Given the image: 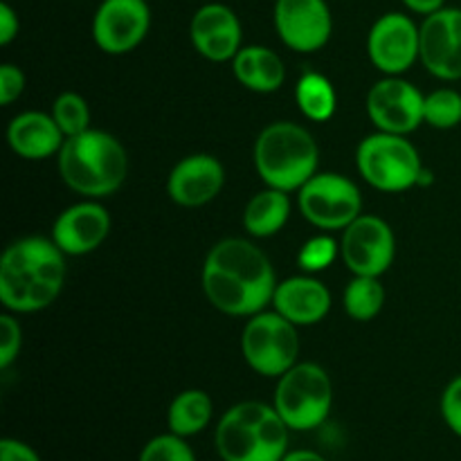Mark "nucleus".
I'll use <instances>...</instances> for the list:
<instances>
[{"mask_svg": "<svg viewBox=\"0 0 461 461\" xmlns=\"http://www.w3.org/2000/svg\"><path fill=\"white\" fill-rule=\"evenodd\" d=\"M214 414V405L207 392L203 390H185L171 401L169 412H167V423L169 432L178 437H194L205 430Z\"/></svg>", "mask_w": 461, "mask_h": 461, "instance_id": "obj_23", "label": "nucleus"}, {"mask_svg": "<svg viewBox=\"0 0 461 461\" xmlns=\"http://www.w3.org/2000/svg\"><path fill=\"white\" fill-rule=\"evenodd\" d=\"M367 54L387 77H399L421 54V30L408 14H383L367 36Z\"/></svg>", "mask_w": 461, "mask_h": 461, "instance_id": "obj_10", "label": "nucleus"}, {"mask_svg": "<svg viewBox=\"0 0 461 461\" xmlns=\"http://www.w3.org/2000/svg\"><path fill=\"white\" fill-rule=\"evenodd\" d=\"M423 122L432 129L448 131L461 124V93L453 88H439L426 95L423 102Z\"/></svg>", "mask_w": 461, "mask_h": 461, "instance_id": "obj_26", "label": "nucleus"}, {"mask_svg": "<svg viewBox=\"0 0 461 461\" xmlns=\"http://www.w3.org/2000/svg\"><path fill=\"white\" fill-rule=\"evenodd\" d=\"M277 279L264 250L246 239H223L203 264V291L225 315L252 318L273 302Z\"/></svg>", "mask_w": 461, "mask_h": 461, "instance_id": "obj_1", "label": "nucleus"}, {"mask_svg": "<svg viewBox=\"0 0 461 461\" xmlns=\"http://www.w3.org/2000/svg\"><path fill=\"white\" fill-rule=\"evenodd\" d=\"M7 142L12 151L25 160H45L61 151L66 135L61 133L52 115L27 111L9 122Z\"/></svg>", "mask_w": 461, "mask_h": 461, "instance_id": "obj_20", "label": "nucleus"}, {"mask_svg": "<svg viewBox=\"0 0 461 461\" xmlns=\"http://www.w3.org/2000/svg\"><path fill=\"white\" fill-rule=\"evenodd\" d=\"M52 117L66 138H75L90 129L88 102L77 93L59 95L52 104Z\"/></svg>", "mask_w": 461, "mask_h": 461, "instance_id": "obj_27", "label": "nucleus"}, {"mask_svg": "<svg viewBox=\"0 0 461 461\" xmlns=\"http://www.w3.org/2000/svg\"><path fill=\"white\" fill-rule=\"evenodd\" d=\"M138 461H196V455L185 437L169 432V435L153 437L142 448Z\"/></svg>", "mask_w": 461, "mask_h": 461, "instance_id": "obj_28", "label": "nucleus"}, {"mask_svg": "<svg viewBox=\"0 0 461 461\" xmlns=\"http://www.w3.org/2000/svg\"><path fill=\"white\" fill-rule=\"evenodd\" d=\"M338 257V243L333 241L327 234H320V237L309 239V241L302 246L300 255H297V264L302 266V270L306 273H320V270L329 268V266L336 261Z\"/></svg>", "mask_w": 461, "mask_h": 461, "instance_id": "obj_29", "label": "nucleus"}, {"mask_svg": "<svg viewBox=\"0 0 461 461\" xmlns=\"http://www.w3.org/2000/svg\"><path fill=\"white\" fill-rule=\"evenodd\" d=\"M21 23H18V14L9 3H0V45H9L18 36Z\"/></svg>", "mask_w": 461, "mask_h": 461, "instance_id": "obj_34", "label": "nucleus"}, {"mask_svg": "<svg viewBox=\"0 0 461 461\" xmlns=\"http://www.w3.org/2000/svg\"><path fill=\"white\" fill-rule=\"evenodd\" d=\"M282 461H327L320 453L313 450H288Z\"/></svg>", "mask_w": 461, "mask_h": 461, "instance_id": "obj_36", "label": "nucleus"}, {"mask_svg": "<svg viewBox=\"0 0 461 461\" xmlns=\"http://www.w3.org/2000/svg\"><path fill=\"white\" fill-rule=\"evenodd\" d=\"M421 54L426 70L441 81L461 79V9L444 7L423 18Z\"/></svg>", "mask_w": 461, "mask_h": 461, "instance_id": "obj_15", "label": "nucleus"}, {"mask_svg": "<svg viewBox=\"0 0 461 461\" xmlns=\"http://www.w3.org/2000/svg\"><path fill=\"white\" fill-rule=\"evenodd\" d=\"M23 342V329L14 315H0V369H7L18 358Z\"/></svg>", "mask_w": 461, "mask_h": 461, "instance_id": "obj_30", "label": "nucleus"}, {"mask_svg": "<svg viewBox=\"0 0 461 461\" xmlns=\"http://www.w3.org/2000/svg\"><path fill=\"white\" fill-rule=\"evenodd\" d=\"M273 405L291 430H315L331 412V378L320 365L295 363L279 376Z\"/></svg>", "mask_w": 461, "mask_h": 461, "instance_id": "obj_6", "label": "nucleus"}, {"mask_svg": "<svg viewBox=\"0 0 461 461\" xmlns=\"http://www.w3.org/2000/svg\"><path fill=\"white\" fill-rule=\"evenodd\" d=\"M273 18L282 43L295 52H318L331 39L333 18L327 0H277Z\"/></svg>", "mask_w": 461, "mask_h": 461, "instance_id": "obj_14", "label": "nucleus"}, {"mask_svg": "<svg viewBox=\"0 0 461 461\" xmlns=\"http://www.w3.org/2000/svg\"><path fill=\"white\" fill-rule=\"evenodd\" d=\"M223 183V165L210 153H194L171 169L167 192L176 205L201 207L219 196Z\"/></svg>", "mask_w": 461, "mask_h": 461, "instance_id": "obj_18", "label": "nucleus"}, {"mask_svg": "<svg viewBox=\"0 0 461 461\" xmlns=\"http://www.w3.org/2000/svg\"><path fill=\"white\" fill-rule=\"evenodd\" d=\"M295 102L300 106L302 115L313 122L331 120L336 113V90L331 81L320 72H306L295 88Z\"/></svg>", "mask_w": 461, "mask_h": 461, "instance_id": "obj_24", "label": "nucleus"}, {"mask_svg": "<svg viewBox=\"0 0 461 461\" xmlns=\"http://www.w3.org/2000/svg\"><path fill=\"white\" fill-rule=\"evenodd\" d=\"M426 95L401 77L376 81L367 95V115L383 133L408 135L423 124Z\"/></svg>", "mask_w": 461, "mask_h": 461, "instance_id": "obj_12", "label": "nucleus"}, {"mask_svg": "<svg viewBox=\"0 0 461 461\" xmlns=\"http://www.w3.org/2000/svg\"><path fill=\"white\" fill-rule=\"evenodd\" d=\"M300 212L320 230H345L363 212V196L354 180L340 174H315L297 194Z\"/></svg>", "mask_w": 461, "mask_h": 461, "instance_id": "obj_9", "label": "nucleus"}, {"mask_svg": "<svg viewBox=\"0 0 461 461\" xmlns=\"http://www.w3.org/2000/svg\"><path fill=\"white\" fill-rule=\"evenodd\" d=\"M288 432L275 405L243 401L221 417L214 444L223 461H282Z\"/></svg>", "mask_w": 461, "mask_h": 461, "instance_id": "obj_4", "label": "nucleus"}, {"mask_svg": "<svg viewBox=\"0 0 461 461\" xmlns=\"http://www.w3.org/2000/svg\"><path fill=\"white\" fill-rule=\"evenodd\" d=\"M403 5L410 12L421 14V16H430V14L446 7V0H403Z\"/></svg>", "mask_w": 461, "mask_h": 461, "instance_id": "obj_35", "label": "nucleus"}, {"mask_svg": "<svg viewBox=\"0 0 461 461\" xmlns=\"http://www.w3.org/2000/svg\"><path fill=\"white\" fill-rule=\"evenodd\" d=\"M151 27L147 0H102L93 18V39L106 54H126L138 48Z\"/></svg>", "mask_w": 461, "mask_h": 461, "instance_id": "obj_13", "label": "nucleus"}, {"mask_svg": "<svg viewBox=\"0 0 461 461\" xmlns=\"http://www.w3.org/2000/svg\"><path fill=\"white\" fill-rule=\"evenodd\" d=\"M288 216H291L288 192L268 187L248 201L243 212V228L257 239L273 237L288 223Z\"/></svg>", "mask_w": 461, "mask_h": 461, "instance_id": "obj_22", "label": "nucleus"}, {"mask_svg": "<svg viewBox=\"0 0 461 461\" xmlns=\"http://www.w3.org/2000/svg\"><path fill=\"white\" fill-rule=\"evenodd\" d=\"M241 351L246 363L261 376H284L297 363L300 354L297 327L277 311H261L252 315L243 329Z\"/></svg>", "mask_w": 461, "mask_h": 461, "instance_id": "obj_8", "label": "nucleus"}, {"mask_svg": "<svg viewBox=\"0 0 461 461\" xmlns=\"http://www.w3.org/2000/svg\"><path fill=\"white\" fill-rule=\"evenodd\" d=\"M385 304V288L378 277H360L356 275L345 288V311L358 322H369L381 313Z\"/></svg>", "mask_w": 461, "mask_h": 461, "instance_id": "obj_25", "label": "nucleus"}, {"mask_svg": "<svg viewBox=\"0 0 461 461\" xmlns=\"http://www.w3.org/2000/svg\"><path fill=\"white\" fill-rule=\"evenodd\" d=\"M66 282V252L54 239L25 237L0 259V302L12 313H34L52 304Z\"/></svg>", "mask_w": 461, "mask_h": 461, "instance_id": "obj_2", "label": "nucleus"}, {"mask_svg": "<svg viewBox=\"0 0 461 461\" xmlns=\"http://www.w3.org/2000/svg\"><path fill=\"white\" fill-rule=\"evenodd\" d=\"M111 232V216L99 203H77L57 216L52 239L66 255L81 257L97 250Z\"/></svg>", "mask_w": 461, "mask_h": 461, "instance_id": "obj_17", "label": "nucleus"}, {"mask_svg": "<svg viewBox=\"0 0 461 461\" xmlns=\"http://www.w3.org/2000/svg\"><path fill=\"white\" fill-rule=\"evenodd\" d=\"M360 176L381 192H405L419 185L423 165L417 147L405 135L378 133L367 135L356 151Z\"/></svg>", "mask_w": 461, "mask_h": 461, "instance_id": "obj_7", "label": "nucleus"}, {"mask_svg": "<svg viewBox=\"0 0 461 461\" xmlns=\"http://www.w3.org/2000/svg\"><path fill=\"white\" fill-rule=\"evenodd\" d=\"M232 70L239 84L252 93H275L284 86L286 68L277 52L264 45H248L232 59Z\"/></svg>", "mask_w": 461, "mask_h": 461, "instance_id": "obj_21", "label": "nucleus"}, {"mask_svg": "<svg viewBox=\"0 0 461 461\" xmlns=\"http://www.w3.org/2000/svg\"><path fill=\"white\" fill-rule=\"evenodd\" d=\"M59 171L72 192L88 198H104L124 185L129 158L120 140L99 129H88L66 138L59 151Z\"/></svg>", "mask_w": 461, "mask_h": 461, "instance_id": "obj_3", "label": "nucleus"}, {"mask_svg": "<svg viewBox=\"0 0 461 461\" xmlns=\"http://www.w3.org/2000/svg\"><path fill=\"white\" fill-rule=\"evenodd\" d=\"M273 306L295 327H311L327 318L331 311V293L313 277H291L277 284Z\"/></svg>", "mask_w": 461, "mask_h": 461, "instance_id": "obj_19", "label": "nucleus"}, {"mask_svg": "<svg viewBox=\"0 0 461 461\" xmlns=\"http://www.w3.org/2000/svg\"><path fill=\"white\" fill-rule=\"evenodd\" d=\"M342 259L360 277H381L394 261V232L383 219L360 214L342 234Z\"/></svg>", "mask_w": 461, "mask_h": 461, "instance_id": "obj_11", "label": "nucleus"}, {"mask_svg": "<svg viewBox=\"0 0 461 461\" xmlns=\"http://www.w3.org/2000/svg\"><path fill=\"white\" fill-rule=\"evenodd\" d=\"M318 144L313 135L293 122L266 126L255 142V167L268 187L300 192L318 174Z\"/></svg>", "mask_w": 461, "mask_h": 461, "instance_id": "obj_5", "label": "nucleus"}, {"mask_svg": "<svg viewBox=\"0 0 461 461\" xmlns=\"http://www.w3.org/2000/svg\"><path fill=\"white\" fill-rule=\"evenodd\" d=\"M0 461H41V457L32 446L25 444V441L5 437V439L0 441Z\"/></svg>", "mask_w": 461, "mask_h": 461, "instance_id": "obj_33", "label": "nucleus"}, {"mask_svg": "<svg viewBox=\"0 0 461 461\" xmlns=\"http://www.w3.org/2000/svg\"><path fill=\"white\" fill-rule=\"evenodd\" d=\"M23 90H25V75L21 68L12 66V63L0 66V104L9 106L21 97Z\"/></svg>", "mask_w": 461, "mask_h": 461, "instance_id": "obj_32", "label": "nucleus"}, {"mask_svg": "<svg viewBox=\"0 0 461 461\" xmlns=\"http://www.w3.org/2000/svg\"><path fill=\"white\" fill-rule=\"evenodd\" d=\"M441 417L461 439V376H455L441 394Z\"/></svg>", "mask_w": 461, "mask_h": 461, "instance_id": "obj_31", "label": "nucleus"}, {"mask_svg": "<svg viewBox=\"0 0 461 461\" xmlns=\"http://www.w3.org/2000/svg\"><path fill=\"white\" fill-rule=\"evenodd\" d=\"M189 39L201 57L216 63L232 61L241 50V21L228 5L207 3L192 16Z\"/></svg>", "mask_w": 461, "mask_h": 461, "instance_id": "obj_16", "label": "nucleus"}]
</instances>
